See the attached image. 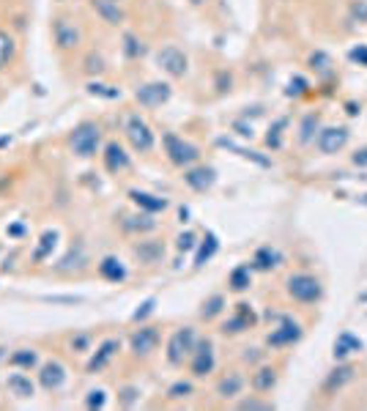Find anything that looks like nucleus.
<instances>
[{
	"label": "nucleus",
	"mask_w": 367,
	"mask_h": 411,
	"mask_svg": "<svg viewBox=\"0 0 367 411\" xmlns=\"http://www.w3.org/2000/svg\"><path fill=\"white\" fill-rule=\"evenodd\" d=\"M102 149V127L94 121H82L69 132V151L77 159H94Z\"/></svg>",
	"instance_id": "f257e3e1"
},
{
	"label": "nucleus",
	"mask_w": 367,
	"mask_h": 411,
	"mask_svg": "<svg viewBox=\"0 0 367 411\" xmlns=\"http://www.w3.org/2000/svg\"><path fill=\"white\" fill-rule=\"evenodd\" d=\"M162 149H165V156L170 159V165L175 168H192L195 162L200 159V149L190 143V140H184V137H178L175 132H165L162 134Z\"/></svg>",
	"instance_id": "f03ea898"
},
{
	"label": "nucleus",
	"mask_w": 367,
	"mask_h": 411,
	"mask_svg": "<svg viewBox=\"0 0 367 411\" xmlns=\"http://www.w3.org/2000/svg\"><path fill=\"white\" fill-rule=\"evenodd\" d=\"M285 291L293 301H302V304H312L324 297V288H321V280L312 277L307 272H296L285 280Z\"/></svg>",
	"instance_id": "7ed1b4c3"
},
{
	"label": "nucleus",
	"mask_w": 367,
	"mask_h": 411,
	"mask_svg": "<svg viewBox=\"0 0 367 411\" xmlns=\"http://www.w3.org/2000/svg\"><path fill=\"white\" fill-rule=\"evenodd\" d=\"M195 346H197V332H195L192 326H181V329H175L173 335L168 337L165 356H168V362L173 368H178V365H184L192 356Z\"/></svg>",
	"instance_id": "20e7f679"
},
{
	"label": "nucleus",
	"mask_w": 367,
	"mask_h": 411,
	"mask_svg": "<svg viewBox=\"0 0 367 411\" xmlns=\"http://www.w3.org/2000/svg\"><path fill=\"white\" fill-rule=\"evenodd\" d=\"M124 134H126L129 146H132L137 154H148V151L154 149V143H156L154 129H151V127H148V121H146V118H140L137 112L126 115V121H124Z\"/></svg>",
	"instance_id": "39448f33"
},
{
	"label": "nucleus",
	"mask_w": 367,
	"mask_h": 411,
	"mask_svg": "<svg viewBox=\"0 0 367 411\" xmlns=\"http://www.w3.org/2000/svg\"><path fill=\"white\" fill-rule=\"evenodd\" d=\"M50 31H53V44L58 47L60 53H75L82 44V31H80V25L72 17H63V14L55 17Z\"/></svg>",
	"instance_id": "423d86ee"
},
{
	"label": "nucleus",
	"mask_w": 367,
	"mask_h": 411,
	"mask_svg": "<svg viewBox=\"0 0 367 411\" xmlns=\"http://www.w3.org/2000/svg\"><path fill=\"white\" fill-rule=\"evenodd\" d=\"M66 378H69V370L58 359H47V362H41L39 368H36V384L44 393H60L63 384H66Z\"/></svg>",
	"instance_id": "0eeeda50"
},
{
	"label": "nucleus",
	"mask_w": 367,
	"mask_h": 411,
	"mask_svg": "<svg viewBox=\"0 0 367 411\" xmlns=\"http://www.w3.org/2000/svg\"><path fill=\"white\" fill-rule=\"evenodd\" d=\"M156 66L168 77L181 80V77H187V72H190V58L184 55V50L168 44V47H162V50L156 53Z\"/></svg>",
	"instance_id": "6e6552de"
},
{
	"label": "nucleus",
	"mask_w": 367,
	"mask_h": 411,
	"mask_svg": "<svg viewBox=\"0 0 367 411\" xmlns=\"http://www.w3.org/2000/svg\"><path fill=\"white\" fill-rule=\"evenodd\" d=\"M217 368V354H214V343L212 340H197L192 356H190V370L195 378H203V375L214 373Z\"/></svg>",
	"instance_id": "1a4fd4ad"
},
{
	"label": "nucleus",
	"mask_w": 367,
	"mask_h": 411,
	"mask_svg": "<svg viewBox=\"0 0 367 411\" xmlns=\"http://www.w3.org/2000/svg\"><path fill=\"white\" fill-rule=\"evenodd\" d=\"M170 85L168 82H146V85H140L135 91V99L140 107H148V110H154V107H162L168 99H170Z\"/></svg>",
	"instance_id": "9d476101"
},
{
	"label": "nucleus",
	"mask_w": 367,
	"mask_h": 411,
	"mask_svg": "<svg viewBox=\"0 0 367 411\" xmlns=\"http://www.w3.org/2000/svg\"><path fill=\"white\" fill-rule=\"evenodd\" d=\"M159 348V329L156 326H140L129 337V351L135 356H151Z\"/></svg>",
	"instance_id": "9b49d317"
},
{
	"label": "nucleus",
	"mask_w": 367,
	"mask_h": 411,
	"mask_svg": "<svg viewBox=\"0 0 367 411\" xmlns=\"http://www.w3.org/2000/svg\"><path fill=\"white\" fill-rule=\"evenodd\" d=\"M118 351H121V340L118 337H107V340H102L97 346V351H94V356L88 359V365H85V370L88 373H102L113 359L118 356Z\"/></svg>",
	"instance_id": "f8f14e48"
},
{
	"label": "nucleus",
	"mask_w": 367,
	"mask_h": 411,
	"mask_svg": "<svg viewBox=\"0 0 367 411\" xmlns=\"http://www.w3.org/2000/svg\"><path fill=\"white\" fill-rule=\"evenodd\" d=\"M302 340V326L293 321V318H283L277 329H271V335L266 337V346L269 348H285Z\"/></svg>",
	"instance_id": "ddd939ff"
},
{
	"label": "nucleus",
	"mask_w": 367,
	"mask_h": 411,
	"mask_svg": "<svg viewBox=\"0 0 367 411\" xmlns=\"http://www.w3.org/2000/svg\"><path fill=\"white\" fill-rule=\"evenodd\" d=\"M102 162H104V170H107V173H113V176H121V173H126V170L132 168L129 154H126V149H124L118 140H110V143L104 146Z\"/></svg>",
	"instance_id": "4468645a"
},
{
	"label": "nucleus",
	"mask_w": 367,
	"mask_h": 411,
	"mask_svg": "<svg viewBox=\"0 0 367 411\" xmlns=\"http://www.w3.org/2000/svg\"><path fill=\"white\" fill-rule=\"evenodd\" d=\"M318 151L321 154H337V151L346 149L348 143V129L346 127H327V129L318 132Z\"/></svg>",
	"instance_id": "2eb2a0df"
},
{
	"label": "nucleus",
	"mask_w": 367,
	"mask_h": 411,
	"mask_svg": "<svg viewBox=\"0 0 367 411\" xmlns=\"http://www.w3.org/2000/svg\"><path fill=\"white\" fill-rule=\"evenodd\" d=\"M255 321H258V316L252 313L250 304H247V301H239V304H236V316L228 318V321L222 324V332H225V335H241V332L250 329Z\"/></svg>",
	"instance_id": "dca6fc26"
},
{
	"label": "nucleus",
	"mask_w": 367,
	"mask_h": 411,
	"mask_svg": "<svg viewBox=\"0 0 367 411\" xmlns=\"http://www.w3.org/2000/svg\"><path fill=\"white\" fill-rule=\"evenodd\" d=\"M6 390H9V395H14L17 400H31L36 395V381L25 370H17V373L6 375Z\"/></svg>",
	"instance_id": "f3484780"
},
{
	"label": "nucleus",
	"mask_w": 367,
	"mask_h": 411,
	"mask_svg": "<svg viewBox=\"0 0 367 411\" xmlns=\"http://www.w3.org/2000/svg\"><path fill=\"white\" fill-rule=\"evenodd\" d=\"M184 181H187V187L195 189V192H209V189L217 184V170L209 168V165H200V168H187V173H184Z\"/></svg>",
	"instance_id": "a211bd4d"
},
{
	"label": "nucleus",
	"mask_w": 367,
	"mask_h": 411,
	"mask_svg": "<svg viewBox=\"0 0 367 411\" xmlns=\"http://www.w3.org/2000/svg\"><path fill=\"white\" fill-rule=\"evenodd\" d=\"M126 195H129V201H132L140 211H146V214H162V211L168 208V201H165V198L151 195V192H143V189H129Z\"/></svg>",
	"instance_id": "6ab92c4d"
},
{
	"label": "nucleus",
	"mask_w": 367,
	"mask_h": 411,
	"mask_svg": "<svg viewBox=\"0 0 367 411\" xmlns=\"http://www.w3.org/2000/svg\"><path fill=\"white\" fill-rule=\"evenodd\" d=\"M88 3H91V9L97 11V17L102 19V22H107V25H113V28H118V25L126 19L124 9L118 6V0H88Z\"/></svg>",
	"instance_id": "aec40b11"
},
{
	"label": "nucleus",
	"mask_w": 367,
	"mask_h": 411,
	"mask_svg": "<svg viewBox=\"0 0 367 411\" xmlns=\"http://www.w3.org/2000/svg\"><path fill=\"white\" fill-rule=\"evenodd\" d=\"M99 277L107 282H124L126 280V266L124 261L118 258V255H104L102 261H99Z\"/></svg>",
	"instance_id": "412c9836"
},
{
	"label": "nucleus",
	"mask_w": 367,
	"mask_h": 411,
	"mask_svg": "<svg viewBox=\"0 0 367 411\" xmlns=\"http://www.w3.org/2000/svg\"><path fill=\"white\" fill-rule=\"evenodd\" d=\"M58 242H60L58 230H55V228H47V230L39 236V242H36V250H33V263H44L47 258H53V252H55Z\"/></svg>",
	"instance_id": "4be33fe9"
},
{
	"label": "nucleus",
	"mask_w": 367,
	"mask_h": 411,
	"mask_svg": "<svg viewBox=\"0 0 367 411\" xmlns=\"http://www.w3.org/2000/svg\"><path fill=\"white\" fill-rule=\"evenodd\" d=\"M244 375L239 373V370H231L228 375H222L219 381H217V395L222 397V400H233V397H239L241 390H244Z\"/></svg>",
	"instance_id": "5701e85b"
},
{
	"label": "nucleus",
	"mask_w": 367,
	"mask_h": 411,
	"mask_svg": "<svg viewBox=\"0 0 367 411\" xmlns=\"http://www.w3.org/2000/svg\"><path fill=\"white\" fill-rule=\"evenodd\" d=\"M9 365L14 368V370H36L41 365L39 359V351L36 348H14V354L9 356Z\"/></svg>",
	"instance_id": "b1692460"
},
{
	"label": "nucleus",
	"mask_w": 367,
	"mask_h": 411,
	"mask_svg": "<svg viewBox=\"0 0 367 411\" xmlns=\"http://www.w3.org/2000/svg\"><path fill=\"white\" fill-rule=\"evenodd\" d=\"M121 228H124L126 233H148V230L156 228V220L154 214L140 211V214H132V217H124V220H121Z\"/></svg>",
	"instance_id": "393cba45"
},
{
	"label": "nucleus",
	"mask_w": 367,
	"mask_h": 411,
	"mask_svg": "<svg viewBox=\"0 0 367 411\" xmlns=\"http://www.w3.org/2000/svg\"><path fill=\"white\" fill-rule=\"evenodd\" d=\"M17 38L14 33H9V31H3L0 28V72H6L11 63H14V58H17Z\"/></svg>",
	"instance_id": "a878e982"
},
{
	"label": "nucleus",
	"mask_w": 367,
	"mask_h": 411,
	"mask_svg": "<svg viewBox=\"0 0 367 411\" xmlns=\"http://www.w3.org/2000/svg\"><path fill=\"white\" fill-rule=\"evenodd\" d=\"M217 250H219V239L214 236L212 230L203 236V242L197 244V255H195V269H200V266H206V263L212 261L214 255H217Z\"/></svg>",
	"instance_id": "bb28decb"
},
{
	"label": "nucleus",
	"mask_w": 367,
	"mask_h": 411,
	"mask_svg": "<svg viewBox=\"0 0 367 411\" xmlns=\"http://www.w3.org/2000/svg\"><path fill=\"white\" fill-rule=\"evenodd\" d=\"M274 384H277V370L274 368H258L255 373H252V390L255 393H271L274 390Z\"/></svg>",
	"instance_id": "cd10ccee"
},
{
	"label": "nucleus",
	"mask_w": 367,
	"mask_h": 411,
	"mask_svg": "<svg viewBox=\"0 0 367 411\" xmlns=\"http://www.w3.org/2000/svg\"><path fill=\"white\" fill-rule=\"evenodd\" d=\"M228 285H231L236 294H241V291H247L252 285V266L250 263H241V266H236L231 272V277H228Z\"/></svg>",
	"instance_id": "c85d7f7f"
},
{
	"label": "nucleus",
	"mask_w": 367,
	"mask_h": 411,
	"mask_svg": "<svg viewBox=\"0 0 367 411\" xmlns=\"http://www.w3.org/2000/svg\"><path fill=\"white\" fill-rule=\"evenodd\" d=\"M354 351H362V340L359 337H354L351 332H343L334 340V359H346Z\"/></svg>",
	"instance_id": "c756f323"
},
{
	"label": "nucleus",
	"mask_w": 367,
	"mask_h": 411,
	"mask_svg": "<svg viewBox=\"0 0 367 411\" xmlns=\"http://www.w3.org/2000/svg\"><path fill=\"white\" fill-rule=\"evenodd\" d=\"M280 252L277 250H271V247H261L258 252H255V258H252V266L255 269H261V272H269L274 266H280Z\"/></svg>",
	"instance_id": "7c9ffc66"
},
{
	"label": "nucleus",
	"mask_w": 367,
	"mask_h": 411,
	"mask_svg": "<svg viewBox=\"0 0 367 411\" xmlns=\"http://www.w3.org/2000/svg\"><path fill=\"white\" fill-rule=\"evenodd\" d=\"M82 263H85V247L77 244V247H72V250H69V255H66V258H63L55 269H58V272H72V269H80Z\"/></svg>",
	"instance_id": "2f4dec72"
},
{
	"label": "nucleus",
	"mask_w": 367,
	"mask_h": 411,
	"mask_svg": "<svg viewBox=\"0 0 367 411\" xmlns=\"http://www.w3.org/2000/svg\"><path fill=\"white\" fill-rule=\"evenodd\" d=\"M222 310H225V297H222V294H214V297H209V299L203 301L200 318H203V321H212V318H217Z\"/></svg>",
	"instance_id": "473e14b6"
},
{
	"label": "nucleus",
	"mask_w": 367,
	"mask_h": 411,
	"mask_svg": "<svg viewBox=\"0 0 367 411\" xmlns=\"http://www.w3.org/2000/svg\"><path fill=\"white\" fill-rule=\"evenodd\" d=\"M135 255L143 263H156V258L162 255V247L151 242H140V247H135Z\"/></svg>",
	"instance_id": "72a5a7b5"
},
{
	"label": "nucleus",
	"mask_w": 367,
	"mask_h": 411,
	"mask_svg": "<svg viewBox=\"0 0 367 411\" xmlns=\"http://www.w3.org/2000/svg\"><path fill=\"white\" fill-rule=\"evenodd\" d=\"M219 146H225V149H233V151H236V154H239V156H244V159H252V162H258V165H261V168H269V165H271V162H269V159H266V156H258V154H255V151L239 149V146H233L231 140H225V137H222V140H219Z\"/></svg>",
	"instance_id": "f704fd0d"
},
{
	"label": "nucleus",
	"mask_w": 367,
	"mask_h": 411,
	"mask_svg": "<svg viewBox=\"0 0 367 411\" xmlns=\"http://www.w3.org/2000/svg\"><path fill=\"white\" fill-rule=\"evenodd\" d=\"M351 375H354V368H348V365H346V368H337V370H332V375L327 378V390H334V387L340 390L346 381H351Z\"/></svg>",
	"instance_id": "c9c22d12"
},
{
	"label": "nucleus",
	"mask_w": 367,
	"mask_h": 411,
	"mask_svg": "<svg viewBox=\"0 0 367 411\" xmlns=\"http://www.w3.org/2000/svg\"><path fill=\"white\" fill-rule=\"evenodd\" d=\"M285 127H288V118H280L269 129V134H266V146H269V149H280V146H283V129H285Z\"/></svg>",
	"instance_id": "e433bc0d"
},
{
	"label": "nucleus",
	"mask_w": 367,
	"mask_h": 411,
	"mask_svg": "<svg viewBox=\"0 0 367 411\" xmlns=\"http://www.w3.org/2000/svg\"><path fill=\"white\" fill-rule=\"evenodd\" d=\"M124 53H126V58H140L146 53V47L135 33H124Z\"/></svg>",
	"instance_id": "4c0bfd02"
},
{
	"label": "nucleus",
	"mask_w": 367,
	"mask_h": 411,
	"mask_svg": "<svg viewBox=\"0 0 367 411\" xmlns=\"http://www.w3.org/2000/svg\"><path fill=\"white\" fill-rule=\"evenodd\" d=\"M88 94L91 96H104V99H118L121 91L113 85H102V82H88Z\"/></svg>",
	"instance_id": "58836bf2"
},
{
	"label": "nucleus",
	"mask_w": 367,
	"mask_h": 411,
	"mask_svg": "<svg viewBox=\"0 0 367 411\" xmlns=\"http://www.w3.org/2000/svg\"><path fill=\"white\" fill-rule=\"evenodd\" d=\"M195 247H197V236H195L192 230H184V233L175 239V250H178V252H190Z\"/></svg>",
	"instance_id": "ea45409f"
},
{
	"label": "nucleus",
	"mask_w": 367,
	"mask_h": 411,
	"mask_svg": "<svg viewBox=\"0 0 367 411\" xmlns=\"http://www.w3.org/2000/svg\"><path fill=\"white\" fill-rule=\"evenodd\" d=\"M85 406L88 409H104L107 406V393L104 390H91L88 397H85Z\"/></svg>",
	"instance_id": "a19ab883"
},
{
	"label": "nucleus",
	"mask_w": 367,
	"mask_h": 411,
	"mask_svg": "<svg viewBox=\"0 0 367 411\" xmlns=\"http://www.w3.org/2000/svg\"><path fill=\"white\" fill-rule=\"evenodd\" d=\"M170 397H173V400H181V397H190V395H192V384H190V381H175L173 387H170Z\"/></svg>",
	"instance_id": "79ce46f5"
},
{
	"label": "nucleus",
	"mask_w": 367,
	"mask_h": 411,
	"mask_svg": "<svg viewBox=\"0 0 367 411\" xmlns=\"http://www.w3.org/2000/svg\"><path fill=\"white\" fill-rule=\"evenodd\" d=\"M315 124H318V115H307V118L302 121V134H299L302 143H310V140H312V129H315Z\"/></svg>",
	"instance_id": "37998d69"
},
{
	"label": "nucleus",
	"mask_w": 367,
	"mask_h": 411,
	"mask_svg": "<svg viewBox=\"0 0 367 411\" xmlns=\"http://www.w3.org/2000/svg\"><path fill=\"white\" fill-rule=\"evenodd\" d=\"M69 346H72V351H75V354H85V351L91 348V335H75Z\"/></svg>",
	"instance_id": "c03bdc74"
},
{
	"label": "nucleus",
	"mask_w": 367,
	"mask_h": 411,
	"mask_svg": "<svg viewBox=\"0 0 367 411\" xmlns=\"http://www.w3.org/2000/svg\"><path fill=\"white\" fill-rule=\"evenodd\" d=\"M85 63H88V66H85L88 75H102V72H104V60H102V55H94V53H91V55L85 58Z\"/></svg>",
	"instance_id": "a18cd8bd"
},
{
	"label": "nucleus",
	"mask_w": 367,
	"mask_h": 411,
	"mask_svg": "<svg viewBox=\"0 0 367 411\" xmlns=\"http://www.w3.org/2000/svg\"><path fill=\"white\" fill-rule=\"evenodd\" d=\"M310 66H312V69H318L321 75H327V72H329V58L324 55V53H315V55H310Z\"/></svg>",
	"instance_id": "49530a36"
},
{
	"label": "nucleus",
	"mask_w": 367,
	"mask_h": 411,
	"mask_svg": "<svg viewBox=\"0 0 367 411\" xmlns=\"http://www.w3.org/2000/svg\"><path fill=\"white\" fill-rule=\"evenodd\" d=\"M348 58H351L354 63H359V66H367V47H362V44L354 47V50L348 53Z\"/></svg>",
	"instance_id": "de8ad7c7"
},
{
	"label": "nucleus",
	"mask_w": 367,
	"mask_h": 411,
	"mask_svg": "<svg viewBox=\"0 0 367 411\" xmlns=\"http://www.w3.org/2000/svg\"><path fill=\"white\" fill-rule=\"evenodd\" d=\"M305 91H307V82H305L302 77H296V80H290V85H288V91H285V94L299 96V94H305Z\"/></svg>",
	"instance_id": "09e8293b"
},
{
	"label": "nucleus",
	"mask_w": 367,
	"mask_h": 411,
	"mask_svg": "<svg viewBox=\"0 0 367 411\" xmlns=\"http://www.w3.org/2000/svg\"><path fill=\"white\" fill-rule=\"evenodd\" d=\"M154 307H156V301L154 299H148V301H143L140 307L135 310V321H143L146 316H151L154 313Z\"/></svg>",
	"instance_id": "8fccbe9b"
},
{
	"label": "nucleus",
	"mask_w": 367,
	"mask_h": 411,
	"mask_svg": "<svg viewBox=\"0 0 367 411\" xmlns=\"http://www.w3.org/2000/svg\"><path fill=\"white\" fill-rule=\"evenodd\" d=\"M239 409H271V403L266 400H258V397H250V400H241Z\"/></svg>",
	"instance_id": "3c124183"
},
{
	"label": "nucleus",
	"mask_w": 367,
	"mask_h": 411,
	"mask_svg": "<svg viewBox=\"0 0 367 411\" xmlns=\"http://www.w3.org/2000/svg\"><path fill=\"white\" fill-rule=\"evenodd\" d=\"M6 233H9V236H14V239H20V236H25V225H11Z\"/></svg>",
	"instance_id": "603ef678"
},
{
	"label": "nucleus",
	"mask_w": 367,
	"mask_h": 411,
	"mask_svg": "<svg viewBox=\"0 0 367 411\" xmlns=\"http://www.w3.org/2000/svg\"><path fill=\"white\" fill-rule=\"evenodd\" d=\"M354 165H367V149L365 151H356V156H354Z\"/></svg>",
	"instance_id": "864d4df0"
},
{
	"label": "nucleus",
	"mask_w": 367,
	"mask_h": 411,
	"mask_svg": "<svg viewBox=\"0 0 367 411\" xmlns=\"http://www.w3.org/2000/svg\"><path fill=\"white\" fill-rule=\"evenodd\" d=\"M354 14H359L362 19H367V3H359V6H354Z\"/></svg>",
	"instance_id": "5fc2aeb1"
},
{
	"label": "nucleus",
	"mask_w": 367,
	"mask_h": 411,
	"mask_svg": "<svg viewBox=\"0 0 367 411\" xmlns=\"http://www.w3.org/2000/svg\"><path fill=\"white\" fill-rule=\"evenodd\" d=\"M190 3H192V6H206L209 0H190Z\"/></svg>",
	"instance_id": "6e6d98bb"
}]
</instances>
